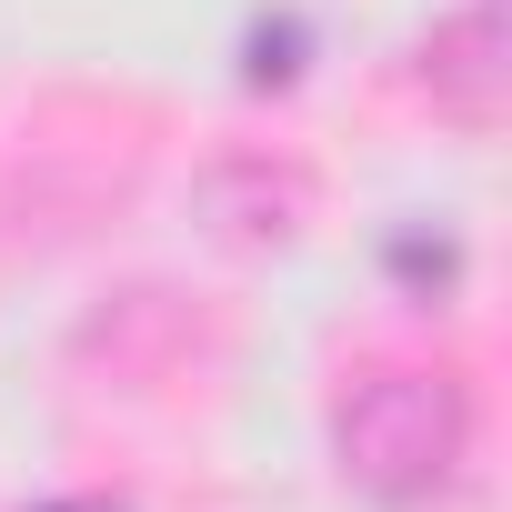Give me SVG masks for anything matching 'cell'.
<instances>
[{"mask_svg": "<svg viewBox=\"0 0 512 512\" xmlns=\"http://www.w3.org/2000/svg\"><path fill=\"white\" fill-rule=\"evenodd\" d=\"M462 442H472V402L452 372H412V362H382L342 392L332 412V452H342V482L372 492V502H432L452 472H462Z\"/></svg>", "mask_w": 512, "mask_h": 512, "instance_id": "1", "label": "cell"}, {"mask_svg": "<svg viewBox=\"0 0 512 512\" xmlns=\"http://www.w3.org/2000/svg\"><path fill=\"white\" fill-rule=\"evenodd\" d=\"M51 512H81V502H51Z\"/></svg>", "mask_w": 512, "mask_h": 512, "instance_id": "6", "label": "cell"}, {"mask_svg": "<svg viewBox=\"0 0 512 512\" xmlns=\"http://www.w3.org/2000/svg\"><path fill=\"white\" fill-rule=\"evenodd\" d=\"M422 81H432V101H442L452 121H492V111H502V21H492V11L442 21L432 51H422Z\"/></svg>", "mask_w": 512, "mask_h": 512, "instance_id": "3", "label": "cell"}, {"mask_svg": "<svg viewBox=\"0 0 512 512\" xmlns=\"http://www.w3.org/2000/svg\"><path fill=\"white\" fill-rule=\"evenodd\" d=\"M241 81H251V91H292V81H302V31H292V21L251 31V61H241Z\"/></svg>", "mask_w": 512, "mask_h": 512, "instance_id": "4", "label": "cell"}, {"mask_svg": "<svg viewBox=\"0 0 512 512\" xmlns=\"http://www.w3.org/2000/svg\"><path fill=\"white\" fill-rule=\"evenodd\" d=\"M302 171H272V161H221L201 191H191V211L211 221V241H231V251H272V241H292L302 231Z\"/></svg>", "mask_w": 512, "mask_h": 512, "instance_id": "2", "label": "cell"}, {"mask_svg": "<svg viewBox=\"0 0 512 512\" xmlns=\"http://www.w3.org/2000/svg\"><path fill=\"white\" fill-rule=\"evenodd\" d=\"M392 272L402 282H452V241H392Z\"/></svg>", "mask_w": 512, "mask_h": 512, "instance_id": "5", "label": "cell"}]
</instances>
